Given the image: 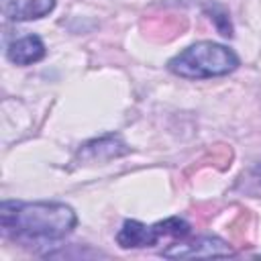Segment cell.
Here are the masks:
<instances>
[{"label": "cell", "mask_w": 261, "mask_h": 261, "mask_svg": "<svg viewBox=\"0 0 261 261\" xmlns=\"http://www.w3.org/2000/svg\"><path fill=\"white\" fill-rule=\"evenodd\" d=\"M0 224L8 234L27 241H59L77 224V214L63 202H16L0 204Z\"/></svg>", "instance_id": "obj_1"}, {"label": "cell", "mask_w": 261, "mask_h": 261, "mask_svg": "<svg viewBox=\"0 0 261 261\" xmlns=\"http://www.w3.org/2000/svg\"><path fill=\"white\" fill-rule=\"evenodd\" d=\"M239 63L232 49L214 41H200L173 55L167 61V69L184 80H210L228 75Z\"/></svg>", "instance_id": "obj_2"}, {"label": "cell", "mask_w": 261, "mask_h": 261, "mask_svg": "<svg viewBox=\"0 0 261 261\" xmlns=\"http://www.w3.org/2000/svg\"><path fill=\"white\" fill-rule=\"evenodd\" d=\"M190 234V224L179 218L171 216L165 220H159L151 226L139 222V220H124L120 230L116 232V243L122 249H143L153 247L161 239H184Z\"/></svg>", "instance_id": "obj_3"}, {"label": "cell", "mask_w": 261, "mask_h": 261, "mask_svg": "<svg viewBox=\"0 0 261 261\" xmlns=\"http://www.w3.org/2000/svg\"><path fill=\"white\" fill-rule=\"evenodd\" d=\"M169 259H194V257H230L232 249L220 237H198L190 243H173L161 253Z\"/></svg>", "instance_id": "obj_4"}, {"label": "cell", "mask_w": 261, "mask_h": 261, "mask_svg": "<svg viewBox=\"0 0 261 261\" xmlns=\"http://www.w3.org/2000/svg\"><path fill=\"white\" fill-rule=\"evenodd\" d=\"M130 151V147L122 141L120 135H102L84 143L77 151V161L82 163H104L116 157H122Z\"/></svg>", "instance_id": "obj_5"}, {"label": "cell", "mask_w": 261, "mask_h": 261, "mask_svg": "<svg viewBox=\"0 0 261 261\" xmlns=\"http://www.w3.org/2000/svg\"><path fill=\"white\" fill-rule=\"evenodd\" d=\"M55 0H2V14L8 20H35L47 16Z\"/></svg>", "instance_id": "obj_6"}, {"label": "cell", "mask_w": 261, "mask_h": 261, "mask_svg": "<svg viewBox=\"0 0 261 261\" xmlns=\"http://www.w3.org/2000/svg\"><path fill=\"white\" fill-rule=\"evenodd\" d=\"M45 43L39 35H24L12 41L6 49V57L16 65H31L45 57Z\"/></svg>", "instance_id": "obj_7"}, {"label": "cell", "mask_w": 261, "mask_h": 261, "mask_svg": "<svg viewBox=\"0 0 261 261\" xmlns=\"http://www.w3.org/2000/svg\"><path fill=\"white\" fill-rule=\"evenodd\" d=\"M253 175H255V179H257V181L261 184V163H259V165H257V167L253 169Z\"/></svg>", "instance_id": "obj_8"}]
</instances>
